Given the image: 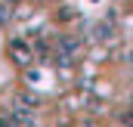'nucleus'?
Segmentation results:
<instances>
[{
	"label": "nucleus",
	"mask_w": 133,
	"mask_h": 127,
	"mask_svg": "<svg viewBox=\"0 0 133 127\" xmlns=\"http://www.w3.org/2000/svg\"><path fill=\"white\" fill-rule=\"evenodd\" d=\"M130 65H133V53H130Z\"/></svg>",
	"instance_id": "obj_5"
},
{
	"label": "nucleus",
	"mask_w": 133,
	"mask_h": 127,
	"mask_svg": "<svg viewBox=\"0 0 133 127\" xmlns=\"http://www.w3.org/2000/svg\"><path fill=\"white\" fill-rule=\"evenodd\" d=\"M9 22H12V3L3 0L0 3V25H9Z\"/></svg>",
	"instance_id": "obj_3"
},
{
	"label": "nucleus",
	"mask_w": 133,
	"mask_h": 127,
	"mask_svg": "<svg viewBox=\"0 0 133 127\" xmlns=\"http://www.w3.org/2000/svg\"><path fill=\"white\" fill-rule=\"evenodd\" d=\"M6 3H19V0H6Z\"/></svg>",
	"instance_id": "obj_4"
},
{
	"label": "nucleus",
	"mask_w": 133,
	"mask_h": 127,
	"mask_svg": "<svg viewBox=\"0 0 133 127\" xmlns=\"http://www.w3.org/2000/svg\"><path fill=\"white\" fill-rule=\"evenodd\" d=\"M74 56H77V43L74 40H59V47H56V62H62V65H71L74 62Z\"/></svg>",
	"instance_id": "obj_2"
},
{
	"label": "nucleus",
	"mask_w": 133,
	"mask_h": 127,
	"mask_svg": "<svg viewBox=\"0 0 133 127\" xmlns=\"http://www.w3.org/2000/svg\"><path fill=\"white\" fill-rule=\"evenodd\" d=\"M9 56H12V62H16V65H31L34 50L22 40V37H16V40H9Z\"/></svg>",
	"instance_id": "obj_1"
}]
</instances>
